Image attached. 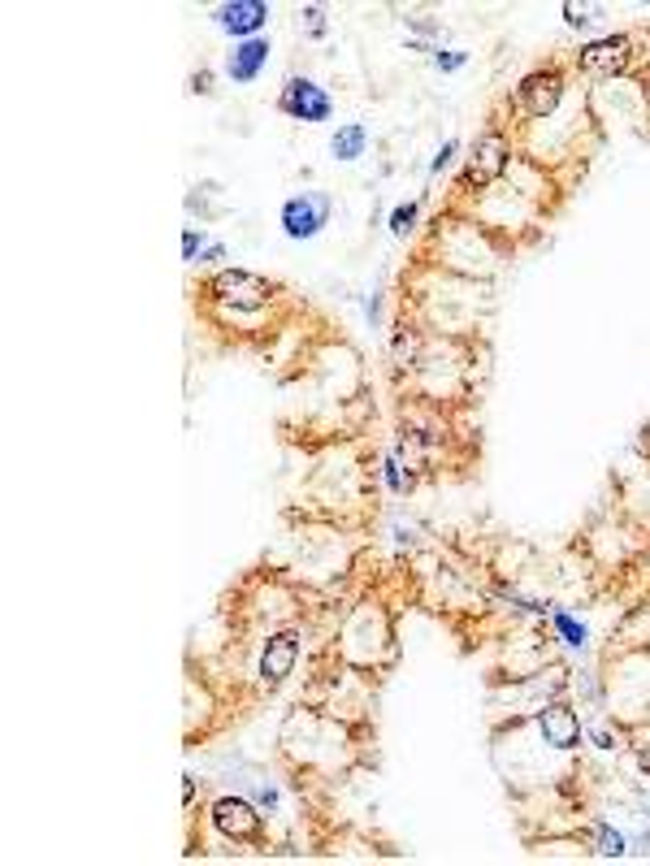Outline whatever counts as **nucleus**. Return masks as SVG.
I'll use <instances>...</instances> for the list:
<instances>
[{"mask_svg":"<svg viewBox=\"0 0 650 866\" xmlns=\"http://www.w3.org/2000/svg\"><path fill=\"white\" fill-rule=\"evenodd\" d=\"M325 217H330V200L321 191H304L282 204V226L291 239H312L325 226Z\"/></svg>","mask_w":650,"mask_h":866,"instance_id":"1","label":"nucleus"},{"mask_svg":"<svg viewBox=\"0 0 650 866\" xmlns=\"http://www.w3.org/2000/svg\"><path fill=\"white\" fill-rule=\"evenodd\" d=\"M633 57V44L624 35H607V39H594V44L581 48V70L594 74V78H611L620 74Z\"/></svg>","mask_w":650,"mask_h":866,"instance_id":"2","label":"nucleus"},{"mask_svg":"<svg viewBox=\"0 0 650 866\" xmlns=\"http://www.w3.org/2000/svg\"><path fill=\"white\" fill-rule=\"evenodd\" d=\"M213 291L234 308H260L269 299V282L256 278V273H243V269H226L213 278Z\"/></svg>","mask_w":650,"mask_h":866,"instance_id":"3","label":"nucleus"},{"mask_svg":"<svg viewBox=\"0 0 650 866\" xmlns=\"http://www.w3.org/2000/svg\"><path fill=\"white\" fill-rule=\"evenodd\" d=\"M282 109L291 117H304V122H325L330 117V96L317 83H308V78H291L282 91Z\"/></svg>","mask_w":650,"mask_h":866,"instance_id":"4","label":"nucleus"},{"mask_svg":"<svg viewBox=\"0 0 650 866\" xmlns=\"http://www.w3.org/2000/svg\"><path fill=\"white\" fill-rule=\"evenodd\" d=\"M213 823H217V832L230 836V841H252L260 832V815L243 802V797H221L213 806Z\"/></svg>","mask_w":650,"mask_h":866,"instance_id":"5","label":"nucleus"},{"mask_svg":"<svg viewBox=\"0 0 650 866\" xmlns=\"http://www.w3.org/2000/svg\"><path fill=\"white\" fill-rule=\"evenodd\" d=\"M559 96H564V83H559V74H551V70H538V74H529L525 83H520V109H525L529 117L555 113Z\"/></svg>","mask_w":650,"mask_h":866,"instance_id":"6","label":"nucleus"},{"mask_svg":"<svg viewBox=\"0 0 650 866\" xmlns=\"http://www.w3.org/2000/svg\"><path fill=\"white\" fill-rule=\"evenodd\" d=\"M295 654H299V637H295V633H278V637H269L265 654H260V676H265V685H282V680L291 676Z\"/></svg>","mask_w":650,"mask_h":866,"instance_id":"7","label":"nucleus"},{"mask_svg":"<svg viewBox=\"0 0 650 866\" xmlns=\"http://www.w3.org/2000/svg\"><path fill=\"white\" fill-rule=\"evenodd\" d=\"M538 728H542L546 745H555V750H572V745L581 741V724H577V715H572L564 702L546 706V711L538 715Z\"/></svg>","mask_w":650,"mask_h":866,"instance_id":"8","label":"nucleus"},{"mask_svg":"<svg viewBox=\"0 0 650 866\" xmlns=\"http://www.w3.org/2000/svg\"><path fill=\"white\" fill-rule=\"evenodd\" d=\"M507 169V148L499 135H486L477 139L473 148V161H468V182H477V187H486V182H494Z\"/></svg>","mask_w":650,"mask_h":866,"instance_id":"9","label":"nucleus"},{"mask_svg":"<svg viewBox=\"0 0 650 866\" xmlns=\"http://www.w3.org/2000/svg\"><path fill=\"white\" fill-rule=\"evenodd\" d=\"M265 18H269V9L260 5V0H234V5L217 9L221 31H230V35H252L265 26Z\"/></svg>","mask_w":650,"mask_h":866,"instance_id":"10","label":"nucleus"},{"mask_svg":"<svg viewBox=\"0 0 650 866\" xmlns=\"http://www.w3.org/2000/svg\"><path fill=\"white\" fill-rule=\"evenodd\" d=\"M265 57H269V44L265 39H247V44H239L230 52V78L234 83H252V78L260 74V65H265Z\"/></svg>","mask_w":650,"mask_h":866,"instance_id":"11","label":"nucleus"},{"mask_svg":"<svg viewBox=\"0 0 650 866\" xmlns=\"http://www.w3.org/2000/svg\"><path fill=\"white\" fill-rule=\"evenodd\" d=\"M364 143H369V135H364V126H360V122H351V126H343V130H338L330 148H334V156H338V161H356V156L364 152Z\"/></svg>","mask_w":650,"mask_h":866,"instance_id":"12","label":"nucleus"},{"mask_svg":"<svg viewBox=\"0 0 650 866\" xmlns=\"http://www.w3.org/2000/svg\"><path fill=\"white\" fill-rule=\"evenodd\" d=\"M598 854H607V858H616V854H624V841H620V832H611V828H598Z\"/></svg>","mask_w":650,"mask_h":866,"instance_id":"13","label":"nucleus"},{"mask_svg":"<svg viewBox=\"0 0 650 866\" xmlns=\"http://www.w3.org/2000/svg\"><path fill=\"white\" fill-rule=\"evenodd\" d=\"M564 18L572 26H585V22H598V9H590V5H564Z\"/></svg>","mask_w":650,"mask_h":866,"instance_id":"14","label":"nucleus"},{"mask_svg":"<svg viewBox=\"0 0 650 866\" xmlns=\"http://www.w3.org/2000/svg\"><path fill=\"white\" fill-rule=\"evenodd\" d=\"M412 221H416V204H403V208H395L390 226H395V234H408V230H412Z\"/></svg>","mask_w":650,"mask_h":866,"instance_id":"15","label":"nucleus"},{"mask_svg":"<svg viewBox=\"0 0 650 866\" xmlns=\"http://www.w3.org/2000/svg\"><path fill=\"white\" fill-rule=\"evenodd\" d=\"M555 628H559V633H564V637L572 641V646H581V641H585V628H577V624L568 620V615H555Z\"/></svg>","mask_w":650,"mask_h":866,"instance_id":"16","label":"nucleus"},{"mask_svg":"<svg viewBox=\"0 0 650 866\" xmlns=\"http://www.w3.org/2000/svg\"><path fill=\"white\" fill-rule=\"evenodd\" d=\"M195 247H200V234H195V230H187V239H182V256L191 260V256H195Z\"/></svg>","mask_w":650,"mask_h":866,"instance_id":"17","label":"nucleus"},{"mask_svg":"<svg viewBox=\"0 0 650 866\" xmlns=\"http://www.w3.org/2000/svg\"><path fill=\"white\" fill-rule=\"evenodd\" d=\"M304 18L312 26V35H321V9H304Z\"/></svg>","mask_w":650,"mask_h":866,"instance_id":"18","label":"nucleus"},{"mask_svg":"<svg viewBox=\"0 0 650 866\" xmlns=\"http://www.w3.org/2000/svg\"><path fill=\"white\" fill-rule=\"evenodd\" d=\"M451 152H455V143H442V152L434 156V169H442V165H447V161H451Z\"/></svg>","mask_w":650,"mask_h":866,"instance_id":"19","label":"nucleus"},{"mask_svg":"<svg viewBox=\"0 0 650 866\" xmlns=\"http://www.w3.org/2000/svg\"><path fill=\"white\" fill-rule=\"evenodd\" d=\"M637 763H642V767L650 771V750H642V754H637Z\"/></svg>","mask_w":650,"mask_h":866,"instance_id":"20","label":"nucleus"}]
</instances>
